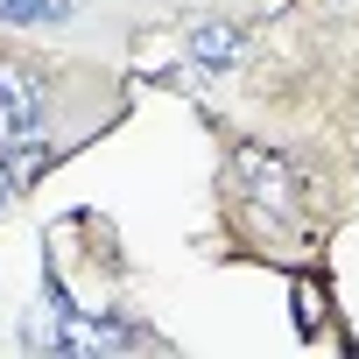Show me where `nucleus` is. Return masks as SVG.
I'll list each match as a JSON object with an SVG mask.
<instances>
[{
	"label": "nucleus",
	"instance_id": "obj_4",
	"mask_svg": "<svg viewBox=\"0 0 359 359\" xmlns=\"http://www.w3.org/2000/svg\"><path fill=\"white\" fill-rule=\"evenodd\" d=\"M71 15V0H0V22H15V29H36V22H64Z\"/></svg>",
	"mask_w": 359,
	"mask_h": 359
},
{
	"label": "nucleus",
	"instance_id": "obj_2",
	"mask_svg": "<svg viewBox=\"0 0 359 359\" xmlns=\"http://www.w3.org/2000/svg\"><path fill=\"white\" fill-rule=\"evenodd\" d=\"M233 198H240V212H254V219H268V226H289L296 205H303V184H296L289 155L240 141V148H233Z\"/></svg>",
	"mask_w": 359,
	"mask_h": 359
},
{
	"label": "nucleus",
	"instance_id": "obj_3",
	"mask_svg": "<svg viewBox=\"0 0 359 359\" xmlns=\"http://www.w3.org/2000/svg\"><path fill=\"white\" fill-rule=\"evenodd\" d=\"M233 57H240V29H233V22H205V29L191 36V64H198V71H226Z\"/></svg>",
	"mask_w": 359,
	"mask_h": 359
},
{
	"label": "nucleus",
	"instance_id": "obj_6",
	"mask_svg": "<svg viewBox=\"0 0 359 359\" xmlns=\"http://www.w3.org/2000/svg\"><path fill=\"white\" fill-rule=\"evenodd\" d=\"M8 198H15V169H8V155H0V212H8Z\"/></svg>",
	"mask_w": 359,
	"mask_h": 359
},
{
	"label": "nucleus",
	"instance_id": "obj_5",
	"mask_svg": "<svg viewBox=\"0 0 359 359\" xmlns=\"http://www.w3.org/2000/svg\"><path fill=\"white\" fill-rule=\"evenodd\" d=\"M317 303H324V296H317V282L303 275V282H296V331H303V338H317Z\"/></svg>",
	"mask_w": 359,
	"mask_h": 359
},
{
	"label": "nucleus",
	"instance_id": "obj_1",
	"mask_svg": "<svg viewBox=\"0 0 359 359\" xmlns=\"http://www.w3.org/2000/svg\"><path fill=\"white\" fill-rule=\"evenodd\" d=\"M43 134H50V92H43V71L8 57V64H0V155H8L15 176H29V169L50 162Z\"/></svg>",
	"mask_w": 359,
	"mask_h": 359
}]
</instances>
